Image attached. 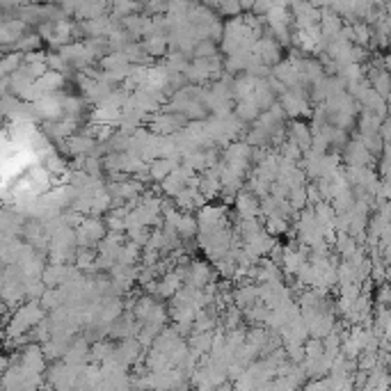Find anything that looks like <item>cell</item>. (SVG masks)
I'll return each mask as SVG.
<instances>
[{"label": "cell", "mask_w": 391, "mask_h": 391, "mask_svg": "<svg viewBox=\"0 0 391 391\" xmlns=\"http://www.w3.org/2000/svg\"><path fill=\"white\" fill-rule=\"evenodd\" d=\"M195 55L197 58H210V55H215V44L213 41H199V46H195Z\"/></svg>", "instance_id": "1"}, {"label": "cell", "mask_w": 391, "mask_h": 391, "mask_svg": "<svg viewBox=\"0 0 391 391\" xmlns=\"http://www.w3.org/2000/svg\"><path fill=\"white\" fill-rule=\"evenodd\" d=\"M257 5V0H240V7H245V9H252Z\"/></svg>", "instance_id": "2"}]
</instances>
